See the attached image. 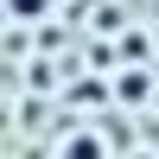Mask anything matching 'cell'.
I'll use <instances>...</instances> for the list:
<instances>
[{
    "mask_svg": "<svg viewBox=\"0 0 159 159\" xmlns=\"http://www.w3.org/2000/svg\"><path fill=\"white\" fill-rule=\"evenodd\" d=\"M57 159H108V147H102V134H70Z\"/></svg>",
    "mask_w": 159,
    "mask_h": 159,
    "instance_id": "obj_1",
    "label": "cell"
},
{
    "mask_svg": "<svg viewBox=\"0 0 159 159\" xmlns=\"http://www.w3.org/2000/svg\"><path fill=\"white\" fill-rule=\"evenodd\" d=\"M7 13L32 25V19H45V13H51V0H7Z\"/></svg>",
    "mask_w": 159,
    "mask_h": 159,
    "instance_id": "obj_2",
    "label": "cell"
}]
</instances>
